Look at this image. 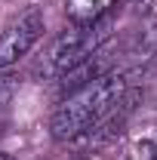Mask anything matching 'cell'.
Instances as JSON below:
<instances>
[{"label":"cell","instance_id":"5b68a950","mask_svg":"<svg viewBox=\"0 0 157 160\" xmlns=\"http://www.w3.org/2000/svg\"><path fill=\"white\" fill-rule=\"evenodd\" d=\"M3 99H6V86L0 83V105H3Z\"/></svg>","mask_w":157,"mask_h":160},{"label":"cell","instance_id":"7a4b0ae2","mask_svg":"<svg viewBox=\"0 0 157 160\" xmlns=\"http://www.w3.org/2000/svg\"><path fill=\"white\" fill-rule=\"evenodd\" d=\"M105 16L96 22H86V25H74L68 31H62L59 37L46 46V52L40 56L37 71L49 80L65 77L71 68H77L80 62H86L93 52H99L108 40V31H105Z\"/></svg>","mask_w":157,"mask_h":160},{"label":"cell","instance_id":"277c9868","mask_svg":"<svg viewBox=\"0 0 157 160\" xmlns=\"http://www.w3.org/2000/svg\"><path fill=\"white\" fill-rule=\"evenodd\" d=\"M111 6H114V0H68V16L77 25H86V22L102 19Z\"/></svg>","mask_w":157,"mask_h":160},{"label":"cell","instance_id":"52a82bcc","mask_svg":"<svg viewBox=\"0 0 157 160\" xmlns=\"http://www.w3.org/2000/svg\"><path fill=\"white\" fill-rule=\"evenodd\" d=\"M139 3H148V0H139Z\"/></svg>","mask_w":157,"mask_h":160},{"label":"cell","instance_id":"8992f818","mask_svg":"<svg viewBox=\"0 0 157 160\" xmlns=\"http://www.w3.org/2000/svg\"><path fill=\"white\" fill-rule=\"evenodd\" d=\"M0 160H9V157H6V154H3V151H0Z\"/></svg>","mask_w":157,"mask_h":160},{"label":"cell","instance_id":"6da1fadb","mask_svg":"<svg viewBox=\"0 0 157 160\" xmlns=\"http://www.w3.org/2000/svg\"><path fill=\"white\" fill-rule=\"evenodd\" d=\"M129 80L120 71H105L96 80L71 89L49 117V132L56 142H77L89 136L108 132V126L123 123L126 111L133 108Z\"/></svg>","mask_w":157,"mask_h":160},{"label":"cell","instance_id":"3957f363","mask_svg":"<svg viewBox=\"0 0 157 160\" xmlns=\"http://www.w3.org/2000/svg\"><path fill=\"white\" fill-rule=\"evenodd\" d=\"M40 34H43V12L37 6H28L0 34V68H9L22 56H28L31 46L40 40Z\"/></svg>","mask_w":157,"mask_h":160}]
</instances>
